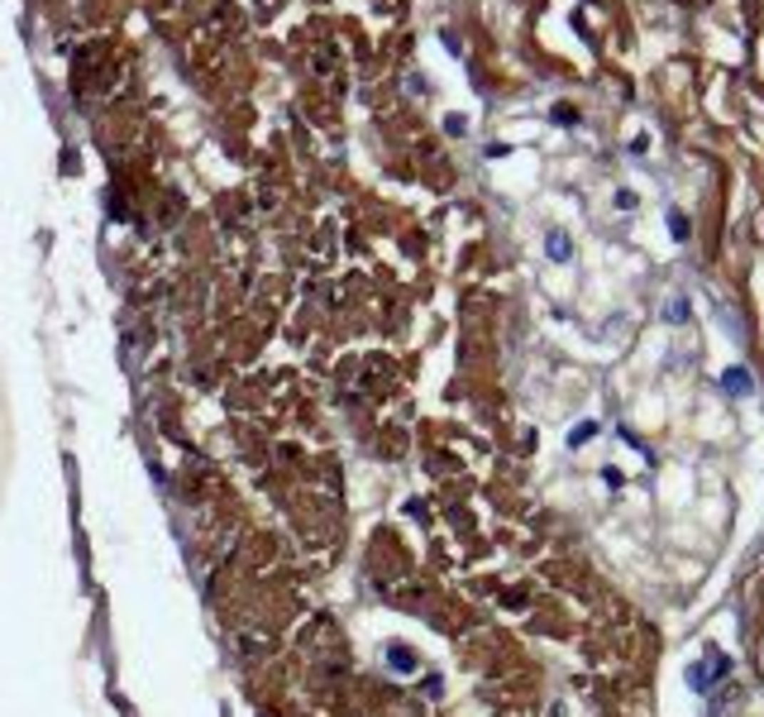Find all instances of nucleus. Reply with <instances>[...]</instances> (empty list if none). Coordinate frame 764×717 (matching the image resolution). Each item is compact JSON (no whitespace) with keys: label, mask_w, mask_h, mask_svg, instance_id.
Instances as JSON below:
<instances>
[{"label":"nucleus","mask_w":764,"mask_h":717,"mask_svg":"<svg viewBox=\"0 0 764 717\" xmlns=\"http://www.w3.org/2000/svg\"><path fill=\"white\" fill-rule=\"evenodd\" d=\"M726 387H731V392H750V378H745V368H731V373H726Z\"/></svg>","instance_id":"1"}]
</instances>
